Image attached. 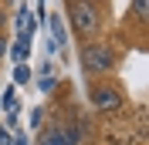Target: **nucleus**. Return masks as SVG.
<instances>
[{
    "mask_svg": "<svg viewBox=\"0 0 149 145\" xmlns=\"http://www.w3.org/2000/svg\"><path fill=\"white\" fill-rule=\"evenodd\" d=\"M14 81H17V84H27V81H31V68H27V64H17V71H14Z\"/></svg>",
    "mask_w": 149,
    "mask_h": 145,
    "instance_id": "8",
    "label": "nucleus"
},
{
    "mask_svg": "<svg viewBox=\"0 0 149 145\" xmlns=\"http://www.w3.org/2000/svg\"><path fill=\"white\" fill-rule=\"evenodd\" d=\"M47 27H51V34H54V44H65V24H61V17H58V14H51V17H47Z\"/></svg>",
    "mask_w": 149,
    "mask_h": 145,
    "instance_id": "6",
    "label": "nucleus"
},
{
    "mask_svg": "<svg viewBox=\"0 0 149 145\" xmlns=\"http://www.w3.org/2000/svg\"><path fill=\"white\" fill-rule=\"evenodd\" d=\"M0 105H3V108H10V111H14V91H3V98H0Z\"/></svg>",
    "mask_w": 149,
    "mask_h": 145,
    "instance_id": "10",
    "label": "nucleus"
},
{
    "mask_svg": "<svg viewBox=\"0 0 149 145\" xmlns=\"http://www.w3.org/2000/svg\"><path fill=\"white\" fill-rule=\"evenodd\" d=\"M41 115H44L41 108H34V111H31V125H41Z\"/></svg>",
    "mask_w": 149,
    "mask_h": 145,
    "instance_id": "12",
    "label": "nucleus"
},
{
    "mask_svg": "<svg viewBox=\"0 0 149 145\" xmlns=\"http://www.w3.org/2000/svg\"><path fill=\"white\" fill-rule=\"evenodd\" d=\"M27 57H31V47L27 44H17V47H14V61H17V64H24Z\"/></svg>",
    "mask_w": 149,
    "mask_h": 145,
    "instance_id": "9",
    "label": "nucleus"
},
{
    "mask_svg": "<svg viewBox=\"0 0 149 145\" xmlns=\"http://www.w3.org/2000/svg\"><path fill=\"white\" fill-rule=\"evenodd\" d=\"M0 145H14V135H10L7 128H0Z\"/></svg>",
    "mask_w": 149,
    "mask_h": 145,
    "instance_id": "11",
    "label": "nucleus"
},
{
    "mask_svg": "<svg viewBox=\"0 0 149 145\" xmlns=\"http://www.w3.org/2000/svg\"><path fill=\"white\" fill-rule=\"evenodd\" d=\"M132 17L149 20V0H132Z\"/></svg>",
    "mask_w": 149,
    "mask_h": 145,
    "instance_id": "7",
    "label": "nucleus"
},
{
    "mask_svg": "<svg viewBox=\"0 0 149 145\" xmlns=\"http://www.w3.org/2000/svg\"><path fill=\"white\" fill-rule=\"evenodd\" d=\"M3 54H7V37L0 34V57H3Z\"/></svg>",
    "mask_w": 149,
    "mask_h": 145,
    "instance_id": "13",
    "label": "nucleus"
},
{
    "mask_svg": "<svg viewBox=\"0 0 149 145\" xmlns=\"http://www.w3.org/2000/svg\"><path fill=\"white\" fill-rule=\"evenodd\" d=\"M68 17H71L74 30L78 34H98L102 27V17H98V7H95L92 0H68Z\"/></svg>",
    "mask_w": 149,
    "mask_h": 145,
    "instance_id": "1",
    "label": "nucleus"
},
{
    "mask_svg": "<svg viewBox=\"0 0 149 145\" xmlns=\"http://www.w3.org/2000/svg\"><path fill=\"white\" fill-rule=\"evenodd\" d=\"M92 3H95V0H92Z\"/></svg>",
    "mask_w": 149,
    "mask_h": 145,
    "instance_id": "15",
    "label": "nucleus"
},
{
    "mask_svg": "<svg viewBox=\"0 0 149 145\" xmlns=\"http://www.w3.org/2000/svg\"><path fill=\"white\" fill-rule=\"evenodd\" d=\"M115 68V51L109 44H85L81 47V71L85 74H109Z\"/></svg>",
    "mask_w": 149,
    "mask_h": 145,
    "instance_id": "2",
    "label": "nucleus"
},
{
    "mask_svg": "<svg viewBox=\"0 0 149 145\" xmlns=\"http://www.w3.org/2000/svg\"><path fill=\"white\" fill-rule=\"evenodd\" d=\"M61 128H65L68 145H81V138H85V125L81 122H71V125H61Z\"/></svg>",
    "mask_w": 149,
    "mask_h": 145,
    "instance_id": "5",
    "label": "nucleus"
},
{
    "mask_svg": "<svg viewBox=\"0 0 149 145\" xmlns=\"http://www.w3.org/2000/svg\"><path fill=\"white\" fill-rule=\"evenodd\" d=\"M14 145H27V138H24V135H17V138H14Z\"/></svg>",
    "mask_w": 149,
    "mask_h": 145,
    "instance_id": "14",
    "label": "nucleus"
},
{
    "mask_svg": "<svg viewBox=\"0 0 149 145\" xmlns=\"http://www.w3.org/2000/svg\"><path fill=\"white\" fill-rule=\"evenodd\" d=\"M37 145H68L65 128H61V125H47L44 132H41V138H37Z\"/></svg>",
    "mask_w": 149,
    "mask_h": 145,
    "instance_id": "4",
    "label": "nucleus"
},
{
    "mask_svg": "<svg viewBox=\"0 0 149 145\" xmlns=\"http://www.w3.org/2000/svg\"><path fill=\"white\" fill-rule=\"evenodd\" d=\"M92 105L98 111H115V108H122V95L112 84H95L92 88Z\"/></svg>",
    "mask_w": 149,
    "mask_h": 145,
    "instance_id": "3",
    "label": "nucleus"
}]
</instances>
